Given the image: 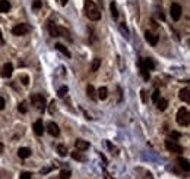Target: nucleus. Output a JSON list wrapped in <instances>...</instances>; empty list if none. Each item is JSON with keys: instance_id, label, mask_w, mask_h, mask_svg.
<instances>
[{"instance_id": "25", "label": "nucleus", "mask_w": 190, "mask_h": 179, "mask_svg": "<svg viewBox=\"0 0 190 179\" xmlns=\"http://www.w3.org/2000/svg\"><path fill=\"white\" fill-rule=\"evenodd\" d=\"M57 153H59V154H60V156L63 157V156H66V154H67V148H66V147H64L63 144L57 145Z\"/></svg>"}, {"instance_id": "1", "label": "nucleus", "mask_w": 190, "mask_h": 179, "mask_svg": "<svg viewBox=\"0 0 190 179\" xmlns=\"http://www.w3.org/2000/svg\"><path fill=\"white\" fill-rule=\"evenodd\" d=\"M83 7H85V15L91 21H100L101 19V10L98 9V6L95 5L92 0H85Z\"/></svg>"}, {"instance_id": "12", "label": "nucleus", "mask_w": 190, "mask_h": 179, "mask_svg": "<svg viewBox=\"0 0 190 179\" xmlns=\"http://www.w3.org/2000/svg\"><path fill=\"white\" fill-rule=\"evenodd\" d=\"M75 147H76V150H79V151H85L89 148V142L85 140H76L75 141Z\"/></svg>"}, {"instance_id": "38", "label": "nucleus", "mask_w": 190, "mask_h": 179, "mask_svg": "<svg viewBox=\"0 0 190 179\" xmlns=\"http://www.w3.org/2000/svg\"><path fill=\"white\" fill-rule=\"evenodd\" d=\"M5 44V40H3V35H2V31H0V46Z\"/></svg>"}, {"instance_id": "36", "label": "nucleus", "mask_w": 190, "mask_h": 179, "mask_svg": "<svg viewBox=\"0 0 190 179\" xmlns=\"http://www.w3.org/2000/svg\"><path fill=\"white\" fill-rule=\"evenodd\" d=\"M54 110H56V103L53 100V102L50 103V113H54Z\"/></svg>"}, {"instance_id": "18", "label": "nucleus", "mask_w": 190, "mask_h": 179, "mask_svg": "<svg viewBox=\"0 0 190 179\" xmlns=\"http://www.w3.org/2000/svg\"><path fill=\"white\" fill-rule=\"evenodd\" d=\"M100 66H101V59L95 57L94 60H92V63H91V72H97V71L100 69Z\"/></svg>"}, {"instance_id": "33", "label": "nucleus", "mask_w": 190, "mask_h": 179, "mask_svg": "<svg viewBox=\"0 0 190 179\" xmlns=\"http://www.w3.org/2000/svg\"><path fill=\"white\" fill-rule=\"evenodd\" d=\"M159 94H161V92H159V90H155V91H154V94H152V102L157 103L158 98H159Z\"/></svg>"}, {"instance_id": "8", "label": "nucleus", "mask_w": 190, "mask_h": 179, "mask_svg": "<svg viewBox=\"0 0 190 179\" xmlns=\"http://www.w3.org/2000/svg\"><path fill=\"white\" fill-rule=\"evenodd\" d=\"M139 68H143L146 71H152L155 68V63L152 59H143V60H139Z\"/></svg>"}, {"instance_id": "6", "label": "nucleus", "mask_w": 190, "mask_h": 179, "mask_svg": "<svg viewBox=\"0 0 190 179\" xmlns=\"http://www.w3.org/2000/svg\"><path fill=\"white\" fill-rule=\"evenodd\" d=\"M170 13H171V18L174 21H180L181 18V13H183V9L178 3H173L170 7Z\"/></svg>"}, {"instance_id": "24", "label": "nucleus", "mask_w": 190, "mask_h": 179, "mask_svg": "<svg viewBox=\"0 0 190 179\" xmlns=\"http://www.w3.org/2000/svg\"><path fill=\"white\" fill-rule=\"evenodd\" d=\"M72 159L78 160V162H85V157H83V154H82L79 150H76V151L72 153Z\"/></svg>"}, {"instance_id": "41", "label": "nucleus", "mask_w": 190, "mask_h": 179, "mask_svg": "<svg viewBox=\"0 0 190 179\" xmlns=\"http://www.w3.org/2000/svg\"><path fill=\"white\" fill-rule=\"evenodd\" d=\"M3 150H5V147H3V144H0V153H3Z\"/></svg>"}, {"instance_id": "39", "label": "nucleus", "mask_w": 190, "mask_h": 179, "mask_svg": "<svg viewBox=\"0 0 190 179\" xmlns=\"http://www.w3.org/2000/svg\"><path fill=\"white\" fill-rule=\"evenodd\" d=\"M22 81H24L25 85H28V77H22Z\"/></svg>"}, {"instance_id": "30", "label": "nucleus", "mask_w": 190, "mask_h": 179, "mask_svg": "<svg viewBox=\"0 0 190 179\" xmlns=\"http://www.w3.org/2000/svg\"><path fill=\"white\" fill-rule=\"evenodd\" d=\"M41 6H43V3H41V0H34V3H32V7H34V10L41 9Z\"/></svg>"}, {"instance_id": "21", "label": "nucleus", "mask_w": 190, "mask_h": 179, "mask_svg": "<svg viewBox=\"0 0 190 179\" xmlns=\"http://www.w3.org/2000/svg\"><path fill=\"white\" fill-rule=\"evenodd\" d=\"M86 94H88V97H89L91 100H95L97 98V91H95V88H94V85H88L86 87Z\"/></svg>"}, {"instance_id": "28", "label": "nucleus", "mask_w": 190, "mask_h": 179, "mask_svg": "<svg viewBox=\"0 0 190 179\" xmlns=\"http://www.w3.org/2000/svg\"><path fill=\"white\" fill-rule=\"evenodd\" d=\"M70 176H72L70 170H62V173H60V179H70Z\"/></svg>"}, {"instance_id": "5", "label": "nucleus", "mask_w": 190, "mask_h": 179, "mask_svg": "<svg viewBox=\"0 0 190 179\" xmlns=\"http://www.w3.org/2000/svg\"><path fill=\"white\" fill-rule=\"evenodd\" d=\"M165 148L168 151H171V153H183V147H181L180 144H177L176 141H173V140H167L165 141Z\"/></svg>"}, {"instance_id": "32", "label": "nucleus", "mask_w": 190, "mask_h": 179, "mask_svg": "<svg viewBox=\"0 0 190 179\" xmlns=\"http://www.w3.org/2000/svg\"><path fill=\"white\" fill-rule=\"evenodd\" d=\"M120 31H121L126 37H129V29H127V27L124 25V22H123V24H120Z\"/></svg>"}, {"instance_id": "29", "label": "nucleus", "mask_w": 190, "mask_h": 179, "mask_svg": "<svg viewBox=\"0 0 190 179\" xmlns=\"http://www.w3.org/2000/svg\"><path fill=\"white\" fill-rule=\"evenodd\" d=\"M56 167H57V165H51L50 167H44V169H41V170H40V173H41V175H45V173H48L50 170L56 169Z\"/></svg>"}, {"instance_id": "20", "label": "nucleus", "mask_w": 190, "mask_h": 179, "mask_svg": "<svg viewBox=\"0 0 190 179\" xmlns=\"http://www.w3.org/2000/svg\"><path fill=\"white\" fill-rule=\"evenodd\" d=\"M155 104H157L158 110H165L167 106H168V102H167L165 98H158V102Z\"/></svg>"}, {"instance_id": "9", "label": "nucleus", "mask_w": 190, "mask_h": 179, "mask_svg": "<svg viewBox=\"0 0 190 179\" xmlns=\"http://www.w3.org/2000/svg\"><path fill=\"white\" fill-rule=\"evenodd\" d=\"M47 131L50 135L53 137H59L60 135V129H59V126H57V123H54V122H48L47 123Z\"/></svg>"}, {"instance_id": "40", "label": "nucleus", "mask_w": 190, "mask_h": 179, "mask_svg": "<svg viewBox=\"0 0 190 179\" xmlns=\"http://www.w3.org/2000/svg\"><path fill=\"white\" fill-rule=\"evenodd\" d=\"M66 3H67V0H60V5L62 6H66Z\"/></svg>"}, {"instance_id": "26", "label": "nucleus", "mask_w": 190, "mask_h": 179, "mask_svg": "<svg viewBox=\"0 0 190 179\" xmlns=\"http://www.w3.org/2000/svg\"><path fill=\"white\" fill-rule=\"evenodd\" d=\"M67 91H69V88H67L66 85H63V87L59 88V91H57V94H59V97H62V98H63V97H64V96L67 94Z\"/></svg>"}, {"instance_id": "42", "label": "nucleus", "mask_w": 190, "mask_h": 179, "mask_svg": "<svg viewBox=\"0 0 190 179\" xmlns=\"http://www.w3.org/2000/svg\"><path fill=\"white\" fill-rule=\"evenodd\" d=\"M100 2H102V0H100Z\"/></svg>"}, {"instance_id": "4", "label": "nucleus", "mask_w": 190, "mask_h": 179, "mask_svg": "<svg viewBox=\"0 0 190 179\" xmlns=\"http://www.w3.org/2000/svg\"><path fill=\"white\" fill-rule=\"evenodd\" d=\"M29 31H31V25L19 24V25H16V27L12 28V34L13 35H25V34H28Z\"/></svg>"}, {"instance_id": "13", "label": "nucleus", "mask_w": 190, "mask_h": 179, "mask_svg": "<svg viewBox=\"0 0 190 179\" xmlns=\"http://www.w3.org/2000/svg\"><path fill=\"white\" fill-rule=\"evenodd\" d=\"M178 97H180V100H183L184 103H190V90L189 87L183 88L180 91V94H178Z\"/></svg>"}, {"instance_id": "11", "label": "nucleus", "mask_w": 190, "mask_h": 179, "mask_svg": "<svg viewBox=\"0 0 190 179\" xmlns=\"http://www.w3.org/2000/svg\"><path fill=\"white\" fill-rule=\"evenodd\" d=\"M12 72H13V65L12 63H6L3 69H2V77L3 78H10L12 77Z\"/></svg>"}, {"instance_id": "7", "label": "nucleus", "mask_w": 190, "mask_h": 179, "mask_svg": "<svg viewBox=\"0 0 190 179\" xmlns=\"http://www.w3.org/2000/svg\"><path fill=\"white\" fill-rule=\"evenodd\" d=\"M48 31H50V35H51L53 38H56V37H60V27L56 25L53 21L48 22Z\"/></svg>"}, {"instance_id": "35", "label": "nucleus", "mask_w": 190, "mask_h": 179, "mask_svg": "<svg viewBox=\"0 0 190 179\" xmlns=\"http://www.w3.org/2000/svg\"><path fill=\"white\" fill-rule=\"evenodd\" d=\"M6 106V102H5V98L3 97H0V110H3Z\"/></svg>"}, {"instance_id": "15", "label": "nucleus", "mask_w": 190, "mask_h": 179, "mask_svg": "<svg viewBox=\"0 0 190 179\" xmlns=\"http://www.w3.org/2000/svg\"><path fill=\"white\" fill-rule=\"evenodd\" d=\"M18 156L21 157V159H28L29 156H31V150L26 148V147H21V148L18 150Z\"/></svg>"}, {"instance_id": "19", "label": "nucleus", "mask_w": 190, "mask_h": 179, "mask_svg": "<svg viewBox=\"0 0 190 179\" xmlns=\"http://www.w3.org/2000/svg\"><path fill=\"white\" fill-rule=\"evenodd\" d=\"M110 12H111L113 19H117V18H119V12H117V5H116V2H111V5H110Z\"/></svg>"}, {"instance_id": "37", "label": "nucleus", "mask_w": 190, "mask_h": 179, "mask_svg": "<svg viewBox=\"0 0 190 179\" xmlns=\"http://www.w3.org/2000/svg\"><path fill=\"white\" fill-rule=\"evenodd\" d=\"M100 157H101V159H102V162H104L105 165L108 163V162H107V159H105V156H104V154H101V153H100Z\"/></svg>"}, {"instance_id": "23", "label": "nucleus", "mask_w": 190, "mask_h": 179, "mask_svg": "<svg viewBox=\"0 0 190 179\" xmlns=\"http://www.w3.org/2000/svg\"><path fill=\"white\" fill-rule=\"evenodd\" d=\"M177 163H180V166L183 167V170H184V172H189V162H187L186 159L178 157V159H177Z\"/></svg>"}, {"instance_id": "14", "label": "nucleus", "mask_w": 190, "mask_h": 179, "mask_svg": "<svg viewBox=\"0 0 190 179\" xmlns=\"http://www.w3.org/2000/svg\"><path fill=\"white\" fill-rule=\"evenodd\" d=\"M34 132L37 134V135H43L44 134V123L43 121H37L34 123Z\"/></svg>"}, {"instance_id": "22", "label": "nucleus", "mask_w": 190, "mask_h": 179, "mask_svg": "<svg viewBox=\"0 0 190 179\" xmlns=\"http://www.w3.org/2000/svg\"><path fill=\"white\" fill-rule=\"evenodd\" d=\"M98 97H100L101 100H105L107 97H108V90H107V87H100V90H98Z\"/></svg>"}, {"instance_id": "31", "label": "nucleus", "mask_w": 190, "mask_h": 179, "mask_svg": "<svg viewBox=\"0 0 190 179\" xmlns=\"http://www.w3.org/2000/svg\"><path fill=\"white\" fill-rule=\"evenodd\" d=\"M180 137H181L180 132H177V131H171V140H173V141L180 140Z\"/></svg>"}, {"instance_id": "27", "label": "nucleus", "mask_w": 190, "mask_h": 179, "mask_svg": "<svg viewBox=\"0 0 190 179\" xmlns=\"http://www.w3.org/2000/svg\"><path fill=\"white\" fill-rule=\"evenodd\" d=\"M18 110L21 112V113H26V112H28V107H26V102H22V103H19V106H18Z\"/></svg>"}, {"instance_id": "16", "label": "nucleus", "mask_w": 190, "mask_h": 179, "mask_svg": "<svg viewBox=\"0 0 190 179\" xmlns=\"http://www.w3.org/2000/svg\"><path fill=\"white\" fill-rule=\"evenodd\" d=\"M9 10H10L9 0H0V12L2 13H7Z\"/></svg>"}, {"instance_id": "34", "label": "nucleus", "mask_w": 190, "mask_h": 179, "mask_svg": "<svg viewBox=\"0 0 190 179\" xmlns=\"http://www.w3.org/2000/svg\"><path fill=\"white\" fill-rule=\"evenodd\" d=\"M32 178V173L31 172H24V173L19 176V179H31Z\"/></svg>"}, {"instance_id": "17", "label": "nucleus", "mask_w": 190, "mask_h": 179, "mask_svg": "<svg viewBox=\"0 0 190 179\" xmlns=\"http://www.w3.org/2000/svg\"><path fill=\"white\" fill-rule=\"evenodd\" d=\"M56 48H57V50H59V52H60V53H63V54H64V56H66L67 59H70V57H72L70 52H69V50H67V48L64 47V46H63V44L57 43V44H56Z\"/></svg>"}, {"instance_id": "10", "label": "nucleus", "mask_w": 190, "mask_h": 179, "mask_svg": "<svg viewBox=\"0 0 190 179\" xmlns=\"http://www.w3.org/2000/svg\"><path fill=\"white\" fill-rule=\"evenodd\" d=\"M145 38H146V41L151 44V46H157L158 44V35L151 32V31H146V32H145Z\"/></svg>"}, {"instance_id": "3", "label": "nucleus", "mask_w": 190, "mask_h": 179, "mask_svg": "<svg viewBox=\"0 0 190 179\" xmlns=\"http://www.w3.org/2000/svg\"><path fill=\"white\" fill-rule=\"evenodd\" d=\"M31 103L38 110H44L45 109V97L43 94H34V96H31Z\"/></svg>"}, {"instance_id": "2", "label": "nucleus", "mask_w": 190, "mask_h": 179, "mask_svg": "<svg viewBox=\"0 0 190 179\" xmlns=\"http://www.w3.org/2000/svg\"><path fill=\"white\" fill-rule=\"evenodd\" d=\"M176 121L180 126H187L190 123V113H189V109L187 107H181L178 109L177 112V116H176Z\"/></svg>"}]
</instances>
